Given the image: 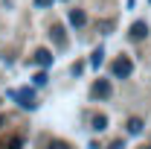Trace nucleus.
<instances>
[{"label":"nucleus","instance_id":"f257e3e1","mask_svg":"<svg viewBox=\"0 0 151 149\" xmlns=\"http://www.w3.org/2000/svg\"><path fill=\"white\" fill-rule=\"evenodd\" d=\"M111 73H113V79H128V76L134 73V61L128 56H119L111 64Z\"/></svg>","mask_w":151,"mask_h":149},{"label":"nucleus","instance_id":"f03ea898","mask_svg":"<svg viewBox=\"0 0 151 149\" xmlns=\"http://www.w3.org/2000/svg\"><path fill=\"white\" fill-rule=\"evenodd\" d=\"M111 93H113L111 79H96V82H93V88H90V96H93V99H108Z\"/></svg>","mask_w":151,"mask_h":149},{"label":"nucleus","instance_id":"7ed1b4c3","mask_svg":"<svg viewBox=\"0 0 151 149\" xmlns=\"http://www.w3.org/2000/svg\"><path fill=\"white\" fill-rule=\"evenodd\" d=\"M15 99H18V102L26 108V111H32V108H35V96H32V91H26V88L15 91Z\"/></svg>","mask_w":151,"mask_h":149},{"label":"nucleus","instance_id":"20e7f679","mask_svg":"<svg viewBox=\"0 0 151 149\" xmlns=\"http://www.w3.org/2000/svg\"><path fill=\"white\" fill-rule=\"evenodd\" d=\"M145 35H148V26H145L142 20H137V23L131 26V38H134V41H142Z\"/></svg>","mask_w":151,"mask_h":149},{"label":"nucleus","instance_id":"39448f33","mask_svg":"<svg viewBox=\"0 0 151 149\" xmlns=\"http://www.w3.org/2000/svg\"><path fill=\"white\" fill-rule=\"evenodd\" d=\"M70 23H73V26H84V23H87V12H84V9H73V12H70Z\"/></svg>","mask_w":151,"mask_h":149},{"label":"nucleus","instance_id":"423d86ee","mask_svg":"<svg viewBox=\"0 0 151 149\" xmlns=\"http://www.w3.org/2000/svg\"><path fill=\"white\" fill-rule=\"evenodd\" d=\"M35 61L41 64V67H50V64H52V56H50V50H38V53H35Z\"/></svg>","mask_w":151,"mask_h":149},{"label":"nucleus","instance_id":"0eeeda50","mask_svg":"<svg viewBox=\"0 0 151 149\" xmlns=\"http://www.w3.org/2000/svg\"><path fill=\"white\" fill-rule=\"evenodd\" d=\"M90 123H93L96 131H102L105 126H108V117H105V114H93V117H90Z\"/></svg>","mask_w":151,"mask_h":149},{"label":"nucleus","instance_id":"6e6552de","mask_svg":"<svg viewBox=\"0 0 151 149\" xmlns=\"http://www.w3.org/2000/svg\"><path fill=\"white\" fill-rule=\"evenodd\" d=\"M0 149H20V137H6V140H0Z\"/></svg>","mask_w":151,"mask_h":149},{"label":"nucleus","instance_id":"1a4fd4ad","mask_svg":"<svg viewBox=\"0 0 151 149\" xmlns=\"http://www.w3.org/2000/svg\"><path fill=\"white\" fill-rule=\"evenodd\" d=\"M128 131H131V134H139V131H142V120H139V117H131V120H128Z\"/></svg>","mask_w":151,"mask_h":149},{"label":"nucleus","instance_id":"9d476101","mask_svg":"<svg viewBox=\"0 0 151 149\" xmlns=\"http://www.w3.org/2000/svg\"><path fill=\"white\" fill-rule=\"evenodd\" d=\"M52 38H55V44H64V41H67V38H64V29H61V26H55V29H52Z\"/></svg>","mask_w":151,"mask_h":149},{"label":"nucleus","instance_id":"9b49d317","mask_svg":"<svg viewBox=\"0 0 151 149\" xmlns=\"http://www.w3.org/2000/svg\"><path fill=\"white\" fill-rule=\"evenodd\" d=\"M102 56H105V50H96L93 58H90V64H93V67H99V64H102Z\"/></svg>","mask_w":151,"mask_h":149},{"label":"nucleus","instance_id":"f8f14e48","mask_svg":"<svg viewBox=\"0 0 151 149\" xmlns=\"http://www.w3.org/2000/svg\"><path fill=\"white\" fill-rule=\"evenodd\" d=\"M35 6H38V9H50V6H52V0H35Z\"/></svg>","mask_w":151,"mask_h":149},{"label":"nucleus","instance_id":"ddd939ff","mask_svg":"<svg viewBox=\"0 0 151 149\" xmlns=\"http://www.w3.org/2000/svg\"><path fill=\"white\" fill-rule=\"evenodd\" d=\"M35 85H47V73H35Z\"/></svg>","mask_w":151,"mask_h":149},{"label":"nucleus","instance_id":"4468645a","mask_svg":"<svg viewBox=\"0 0 151 149\" xmlns=\"http://www.w3.org/2000/svg\"><path fill=\"white\" fill-rule=\"evenodd\" d=\"M108 149H122V140H113V143H111Z\"/></svg>","mask_w":151,"mask_h":149},{"label":"nucleus","instance_id":"2eb2a0df","mask_svg":"<svg viewBox=\"0 0 151 149\" xmlns=\"http://www.w3.org/2000/svg\"><path fill=\"white\" fill-rule=\"evenodd\" d=\"M148 149H151V146H148Z\"/></svg>","mask_w":151,"mask_h":149}]
</instances>
